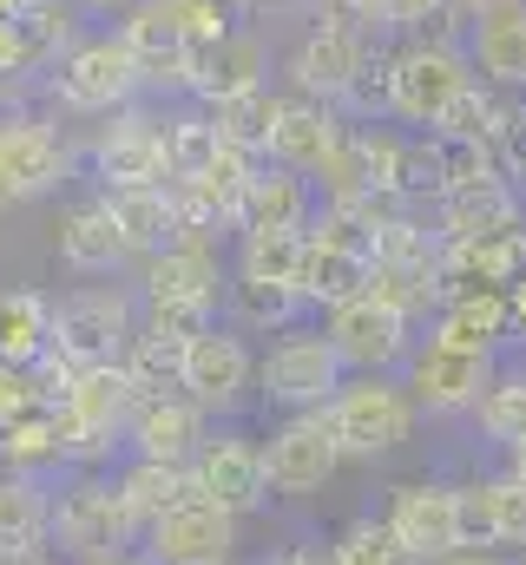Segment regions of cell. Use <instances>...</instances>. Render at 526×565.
Returning a JSON list of instances; mask_svg holds the SVG:
<instances>
[{
	"label": "cell",
	"instance_id": "obj_25",
	"mask_svg": "<svg viewBox=\"0 0 526 565\" xmlns=\"http://www.w3.org/2000/svg\"><path fill=\"white\" fill-rule=\"evenodd\" d=\"M126 257L132 250H126V237H119V224H113L106 191L86 198V204H73V211L60 217V264H66V270H80V277H106V270H119Z\"/></svg>",
	"mask_w": 526,
	"mask_h": 565
},
{
	"label": "cell",
	"instance_id": "obj_24",
	"mask_svg": "<svg viewBox=\"0 0 526 565\" xmlns=\"http://www.w3.org/2000/svg\"><path fill=\"white\" fill-rule=\"evenodd\" d=\"M316 211H323L316 184H309L303 171H283V164L263 158L257 178H251V191H244V217H238V231H309Z\"/></svg>",
	"mask_w": 526,
	"mask_h": 565
},
{
	"label": "cell",
	"instance_id": "obj_18",
	"mask_svg": "<svg viewBox=\"0 0 526 565\" xmlns=\"http://www.w3.org/2000/svg\"><path fill=\"white\" fill-rule=\"evenodd\" d=\"M461 487V533L481 553H526V473H474Z\"/></svg>",
	"mask_w": 526,
	"mask_h": 565
},
{
	"label": "cell",
	"instance_id": "obj_46",
	"mask_svg": "<svg viewBox=\"0 0 526 565\" xmlns=\"http://www.w3.org/2000/svg\"><path fill=\"white\" fill-rule=\"evenodd\" d=\"M507 467H514V473H526V440H520V447H507Z\"/></svg>",
	"mask_w": 526,
	"mask_h": 565
},
{
	"label": "cell",
	"instance_id": "obj_4",
	"mask_svg": "<svg viewBox=\"0 0 526 565\" xmlns=\"http://www.w3.org/2000/svg\"><path fill=\"white\" fill-rule=\"evenodd\" d=\"M343 382H349V362L336 355V342L323 329H283L270 342V355L257 362V395L283 415L329 408Z\"/></svg>",
	"mask_w": 526,
	"mask_h": 565
},
{
	"label": "cell",
	"instance_id": "obj_8",
	"mask_svg": "<svg viewBox=\"0 0 526 565\" xmlns=\"http://www.w3.org/2000/svg\"><path fill=\"white\" fill-rule=\"evenodd\" d=\"M323 335L336 342V355L349 362V375H401V362L414 355V322L389 309L382 296H343L323 309Z\"/></svg>",
	"mask_w": 526,
	"mask_h": 565
},
{
	"label": "cell",
	"instance_id": "obj_12",
	"mask_svg": "<svg viewBox=\"0 0 526 565\" xmlns=\"http://www.w3.org/2000/svg\"><path fill=\"white\" fill-rule=\"evenodd\" d=\"M343 460H349V454H343V440H336L329 408L283 415V422L270 427V440H263L270 493H290V500H303V493H323V487L336 480V467H343Z\"/></svg>",
	"mask_w": 526,
	"mask_h": 565
},
{
	"label": "cell",
	"instance_id": "obj_33",
	"mask_svg": "<svg viewBox=\"0 0 526 565\" xmlns=\"http://www.w3.org/2000/svg\"><path fill=\"white\" fill-rule=\"evenodd\" d=\"M474 427L507 454V447H520L526 440V369H501L494 375V388L481 395V408H474Z\"/></svg>",
	"mask_w": 526,
	"mask_h": 565
},
{
	"label": "cell",
	"instance_id": "obj_11",
	"mask_svg": "<svg viewBox=\"0 0 526 565\" xmlns=\"http://www.w3.org/2000/svg\"><path fill=\"white\" fill-rule=\"evenodd\" d=\"M494 375H501V355H467V349H448L428 335L401 362V388L414 395L421 415H474L481 395L494 388Z\"/></svg>",
	"mask_w": 526,
	"mask_h": 565
},
{
	"label": "cell",
	"instance_id": "obj_26",
	"mask_svg": "<svg viewBox=\"0 0 526 565\" xmlns=\"http://www.w3.org/2000/svg\"><path fill=\"white\" fill-rule=\"evenodd\" d=\"M113 204V224L126 237L132 257H158L171 244H185V217L171 204V184H145V191H106Z\"/></svg>",
	"mask_w": 526,
	"mask_h": 565
},
{
	"label": "cell",
	"instance_id": "obj_20",
	"mask_svg": "<svg viewBox=\"0 0 526 565\" xmlns=\"http://www.w3.org/2000/svg\"><path fill=\"white\" fill-rule=\"evenodd\" d=\"M132 454L138 460H171V467H191L198 460V447L211 440V415L185 395V388H171V395H158V402H145L126 427Z\"/></svg>",
	"mask_w": 526,
	"mask_h": 565
},
{
	"label": "cell",
	"instance_id": "obj_27",
	"mask_svg": "<svg viewBox=\"0 0 526 565\" xmlns=\"http://www.w3.org/2000/svg\"><path fill=\"white\" fill-rule=\"evenodd\" d=\"M53 546V493L33 473H0V559Z\"/></svg>",
	"mask_w": 526,
	"mask_h": 565
},
{
	"label": "cell",
	"instance_id": "obj_3",
	"mask_svg": "<svg viewBox=\"0 0 526 565\" xmlns=\"http://www.w3.org/2000/svg\"><path fill=\"white\" fill-rule=\"evenodd\" d=\"M329 422H336V440L349 460H389L394 447L414 440V395L401 388V375H349L329 402Z\"/></svg>",
	"mask_w": 526,
	"mask_h": 565
},
{
	"label": "cell",
	"instance_id": "obj_23",
	"mask_svg": "<svg viewBox=\"0 0 526 565\" xmlns=\"http://www.w3.org/2000/svg\"><path fill=\"white\" fill-rule=\"evenodd\" d=\"M467 60L494 93H526V0L494 7L467 26Z\"/></svg>",
	"mask_w": 526,
	"mask_h": 565
},
{
	"label": "cell",
	"instance_id": "obj_43",
	"mask_svg": "<svg viewBox=\"0 0 526 565\" xmlns=\"http://www.w3.org/2000/svg\"><path fill=\"white\" fill-rule=\"evenodd\" d=\"M73 7H80V13H132L138 0H73Z\"/></svg>",
	"mask_w": 526,
	"mask_h": 565
},
{
	"label": "cell",
	"instance_id": "obj_42",
	"mask_svg": "<svg viewBox=\"0 0 526 565\" xmlns=\"http://www.w3.org/2000/svg\"><path fill=\"white\" fill-rule=\"evenodd\" d=\"M441 565H507V553H481V546H461V553H448Z\"/></svg>",
	"mask_w": 526,
	"mask_h": 565
},
{
	"label": "cell",
	"instance_id": "obj_34",
	"mask_svg": "<svg viewBox=\"0 0 526 565\" xmlns=\"http://www.w3.org/2000/svg\"><path fill=\"white\" fill-rule=\"evenodd\" d=\"M276 106H283V93H270V86H257V93H244V99H224V106H204L211 119H218V139L238 145V151H257L270 145V126H276Z\"/></svg>",
	"mask_w": 526,
	"mask_h": 565
},
{
	"label": "cell",
	"instance_id": "obj_38",
	"mask_svg": "<svg viewBox=\"0 0 526 565\" xmlns=\"http://www.w3.org/2000/svg\"><path fill=\"white\" fill-rule=\"evenodd\" d=\"M178 20H185V40L204 53V46H218L238 26V7L231 0H178Z\"/></svg>",
	"mask_w": 526,
	"mask_h": 565
},
{
	"label": "cell",
	"instance_id": "obj_16",
	"mask_svg": "<svg viewBox=\"0 0 526 565\" xmlns=\"http://www.w3.org/2000/svg\"><path fill=\"white\" fill-rule=\"evenodd\" d=\"M191 487L204 493V500H218L224 513H257L270 507V467H263V440L251 434H238V427H218L204 447H198V460H191Z\"/></svg>",
	"mask_w": 526,
	"mask_h": 565
},
{
	"label": "cell",
	"instance_id": "obj_21",
	"mask_svg": "<svg viewBox=\"0 0 526 565\" xmlns=\"http://www.w3.org/2000/svg\"><path fill=\"white\" fill-rule=\"evenodd\" d=\"M428 342L467 349V355H501V342H514V316H507V289H461L428 316Z\"/></svg>",
	"mask_w": 526,
	"mask_h": 565
},
{
	"label": "cell",
	"instance_id": "obj_1",
	"mask_svg": "<svg viewBox=\"0 0 526 565\" xmlns=\"http://www.w3.org/2000/svg\"><path fill=\"white\" fill-rule=\"evenodd\" d=\"M474 60H467V40H448V33H408L401 46H389V113L394 126H414V132H434L441 113L474 86Z\"/></svg>",
	"mask_w": 526,
	"mask_h": 565
},
{
	"label": "cell",
	"instance_id": "obj_17",
	"mask_svg": "<svg viewBox=\"0 0 526 565\" xmlns=\"http://www.w3.org/2000/svg\"><path fill=\"white\" fill-rule=\"evenodd\" d=\"M60 178H66V145H60V132L40 126V119H27V113H13V119L0 113V211L60 191Z\"/></svg>",
	"mask_w": 526,
	"mask_h": 565
},
{
	"label": "cell",
	"instance_id": "obj_7",
	"mask_svg": "<svg viewBox=\"0 0 526 565\" xmlns=\"http://www.w3.org/2000/svg\"><path fill=\"white\" fill-rule=\"evenodd\" d=\"M53 93L66 113H126L145 93V66L119 33H99V40H73L53 66Z\"/></svg>",
	"mask_w": 526,
	"mask_h": 565
},
{
	"label": "cell",
	"instance_id": "obj_2",
	"mask_svg": "<svg viewBox=\"0 0 526 565\" xmlns=\"http://www.w3.org/2000/svg\"><path fill=\"white\" fill-rule=\"evenodd\" d=\"M145 526L132 520L126 493H119V473H73V487L53 500V546L66 553L73 565H93V559H119L132 553Z\"/></svg>",
	"mask_w": 526,
	"mask_h": 565
},
{
	"label": "cell",
	"instance_id": "obj_28",
	"mask_svg": "<svg viewBox=\"0 0 526 565\" xmlns=\"http://www.w3.org/2000/svg\"><path fill=\"white\" fill-rule=\"evenodd\" d=\"M53 355V302L40 289H13L0 302V362L40 369Z\"/></svg>",
	"mask_w": 526,
	"mask_h": 565
},
{
	"label": "cell",
	"instance_id": "obj_40",
	"mask_svg": "<svg viewBox=\"0 0 526 565\" xmlns=\"http://www.w3.org/2000/svg\"><path fill=\"white\" fill-rule=\"evenodd\" d=\"M270 565H336V546H283Z\"/></svg>",
	"mask_w": 526,
	"mask_h": 565
},
{
	"label": "cell",
	"instance_id": "obj_6",
	"mask_svg": "<svg viewBox=\"0 0 526 565\" xmlns=\"http://www.w3.org/2000/svg\"><path fill=\"white\" fill-rule=\"evenodd\" d=\"M132 335H138L132 296L106 289V282H86L53 302V355L73 369H119Z\"/></svg>",
	"mask_w": 526,
	"mask_h": 565
},
{
	"label": "cell",
	"instance_id": "obj_30",
	"mask_svg": "<svg viewBox=\"0 0 526 565\" xmlns=\"http://www.w3.org/2000/svg\"><path fill=\"white\" fill-rule=\"evenodd\" d=\"M224 302H231V316H238L231 329H276V335H283V329H296V316L309 309L296 282H244V277L231 282V296H224Z\"/></svg>",
	"mask_w": 526,
	"mask_h": 565
},
{
	"label": "cell",
	"instance_id": "obj_22",
	"mask_svg": "<svg viewBox=\"0 0 526 565\" xmlns=\"http://www.w3.org/2000/svg\"><path fill=\"white\" fill-rule=\"evenodd\" d=\"M263 73H270V53H263V40L251 33V26H231L218 46H204V53H198V73H191V99H198V106H224V99H244V93L270 86Z\"/></svg>",
	"mask_w": 526,
	"mask_h": 565
},
{
	"label": "cell",
	"instance_id": "obj_5",
	"mask_svg": "<svg viewBox=\"0 0 526 565\" xmlns=\"http://www.w3.org/2000/svg\"><path fill=\"white\" fill-rule=\"evenodd\" d=\"M376 53H382V46H376L369 26H356V20H343V13H316V20L303 26V40L290 46L283 79H290V93H303V99L343 106L349 86L362 79V66H369Z\"/></svg>",
	"mask_w": 526,
	"mask_h": 565
},
{
	"label": "cell",
	"instance_id": "obj_39",
	"mask_svg": "<svg viewBox=\"0 0 526 565\" xmlns=\"http://www.w3.org/2000/svg\"><path fill=\"white\" fill-rule=\"evenodd\" d=\"M13 73H33V60H27V46H20V26L0 20V79H13Z\"/></svg>",
	"mask_w": 526,
	"mask_h": 565
},
{
	"label": "cell",
	"instance_id": "obj_14",
	"mask_svg": "<svg viewBox=\"0 0 526 565\" xmlns=\"http://www.w3.org/2000/svg\"><path fill=\"white\" fill-rule=\"evenodd\" d=\"M231 282H224V264L204 237H185L158 257H145V309H185V316H204L218 322Z\"/></svg>",
	"mask_w": 526,
	"mask_h": 565
},
{
	"label": "cell",
	"instance_id": "obj_45",
	"mask_svg": "<svg viewBox=\"0 0 526 565\" xmlns=\"http://www.w3.org/2000/svg\"><path fill=\"white\" fill-rule=\"evenodd\" d=\"M7 565H60V553H53V546H40V553H27V559H7Z\"/></svg>",
	"mask_w": 526,
	"mask_h": 565
},
{
	"label": "cell",
	"instance_id": "obj_37",
	"mask_svg": "<svg viewBox=\"0 0 526 565\" xmlns=\"http://www.w3.org/2000/svg\"><path fill=\"white\" fill-rule=\"evenodd\" d=\"M53 408V382L40 369H20V362H0V427L33 422Z\"/></svg>",
	"mask_w": 526,
	"mask_h": 565
},
{
	"label": "cell",
	"instance_id": "obj_13",
	"mask_svg": "<svg viewBox=\"0 0 526 565\" xmlns=\"http://www.w3.org/2000/svg\"><path fill=\"white\" fill-rule=\"evenodd\" d=\"M178 388H185L204 415H238V408L251 402V388H257V355H251L244 329H231V322L204 329V335L185 349Z\"/></svg>",
	"mask_w": 526,
	"mask_h": 565
},
{
	"label": "cell",
	"instance_id": "obj_47",
	"mask_svg": "<svg viewBox=\"0 0 526 565\" xmlns=\"http://www.w3.org/2000/svg\"><path fill=\"white\" fill-rule=\"evenodd\" d=\"M507 565H526V553H507Z\"/></svg>",
	"mask_w": 526,
	"mask_h": 565
},
{
	"label": "cell",
	"instance_id": "obj_32",
	"mask_svg": "<svg viewBox=\"0 0 526 565\" xmlns=\"http://www.w3.org/2000/svg\"><path fill=\"white\" fill-rule=\"evenodd\" d=\"M0 467H7V473H33V480H40L46 467H66V440H60L53 408L33 415V422L0 427Z\"/></svg>",
	"mask_w": 526,
	"mask_h": 565
},
{
	"label": "cell",
	"instance_id": "obj_9",
	"mask_svg": "<svg viewBox=\"0 0 526 565\" xmlns=\"http://www.w3.org/2000/svg\"><path fill=\"white\" fill-rule=\"evenodd\" d=\"M178 119H158L145 106L113 113V126L93 145V178L106 191H145V184H171L178 178V145H171Z\"/></svg>",
	"mask_w": 526,
	"mask_h": 565
},
{
	"label": "cell",
	"instance_id": "obj_15",
	"mask_svg": "<svg viewBox=\"0 0 526 565\" xmlns=\"http://www.w3.org/2000/svg\"><path fill=\"white\" fill-rule=\"evenodd\" d=\"M231 553H238V513H224L198 487H191V500H178L165 520L145 526L151 565H231Z\"/></svg>",
	"mask_w": 526,
	"mask_h": 565
},
{
	"label": "cell",
	"instance_id": "obj_31",
	"mask_svg": "<svg viewBox=\"0 0 526 565\" xmlns=\"http://www.w3.org/2000/svg\"><path fill=\"white\" fill-rule=\"evenodd\" d=\"M238 277L296 282L303 277V231H238Z\"/></svg>",
	"mask_w": 526,
	"mask_h": 565
},
{
	"label": "cell",
	"instance_id": "obj_44",
	"mask_svg": "<svg viewBox=\"0 0 526 565\" xmlns=\"http://www.w3.org/2000/svg\"><path fill=\"white\" fill-rule=\"evenodd\" d=\"M244 13H283V7H303V0H238Z\"/></svg>",
	"mask_w": 526,
	"mask_h": 565
},
{
	"label": "cell",
	"instance_id": "obj_29",
	"mask_svg": "<svg viewBox=\"0 0 526 565\" xmlns=\"http://www.w3.org/2000/svg\"><path fill=\"white\" fill-rule=\"evenodd\" d=\"M119 493H126L132 520H138V526H151V520H165L178 500H191V467L138 460V454H132V467H119Z\"/></svg>",
	"mask_w": 526,
	"mask_h": 565
},
{
	"label": "cell",
	"instance_id": "obj_41",
	"mask_svg": "<svg viewBox=\"0 0 526 565\" xmlns=\"http://www.w3.org/2000/svg\"><path fill=\"white\" fill-rule=\"evenodd\" d=\"M507 316H514V342H526V277L507 282Z\"/></svg>",
	"mask_w": 526,
	"mask_h": 565
},
{
	"label": "cell",
	"instance_id": "obj_36",
	"mask_svg": "<svg viewBox=\"0 0 526 565\" xmlns=\"http://www.w3.org/2000/svg\"><path fill=\"white\" fill-rule=\"evenodd\" d=\"M13 26H20V46H27V60L33 66H60V53H66V33H73V20H66V0H27L20 13H13Z\"/></svg>",
	"mask_w": 526,
	"mask_h": 565
},
{
	"label": "cell",
	"instance_id": "obj_10",
	"mask_svg": "<svg viewBox=\"0 0 526 565\" xmlns=\"http://www.w3.org/2000/svg\"><path fill=\"white\" fill-rule=\"evenodd\" d=\"M382 520L414 553V565H441L448 553L467 546V533H461V487L454 480H428V473L394 480L389 500H382Z\"/></svg>",
	"mask_w": 526,
	"mask_h": 565
},
{
	"label": "cell",
	"instance_id": "obj_19",
	"mask_svg": "<svg viewBox=\"0 0 526 565\" xmlns=\"http://www.w3.org/2000/svg\"><path fill=\"white\" fill-rule=\"evenodd\" d=\"M349 139V119H343V106H329V99H303V93H283V106H276V126H270V145H263V158L270 164H283V171H303V178H316L329 158H336V145Z\"/></svg>",
	"mask_w": 526,
	"mask_h": 565
},
{
	"label": "cell",
	"instance_id": "obj_35",
	"mask_svg": "<svg viewBox=\"0 0 526 565\" xmlns=\"http://www.w3.org/2000/svg\"><path fill=\"white\" fill-rule=\"evenodd\" d=\"M329 546H336V565H414V553L394 540V526L382 513H356Z\"/></svg>",
	"mask_w": 526,
	"mask_h": 565
},
{
	"label": "cell",
	"instance_id": "obj_48",
	"mask_svg": "<svg viewBox=\"0 0 526 565\" xmlns=\"http://www.w3.org/2000/svg\"><path fill=\"white\" fill-rule=\"evenodd\" d=\"M0 565H7V559H0Z\"/></svg>",
	"mask_w": 526,
	"mask_h": 565
}]
</instances>
